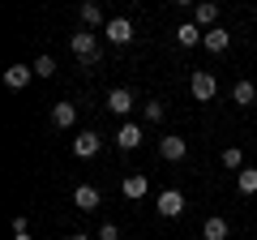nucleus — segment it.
I'll return each mask as SVG.
<instances>
[{
  "label": "nucleus",
  "mask_w": 257,
  "mask_h": 240,
  "mask_svg": "<svg viewBox=\"0 0 257 240\" xmlns=\"http://www.w3.org/2000/svg\"><path fill=\"white\" fill-rule=\"evenodd\" d=\"M99 240H120V227H116V223H103V227H99Z\"/></svg>",
  "instance_id": "5701e85b"
},
{
  "label": "nucleus",
  "mask_w": 257,
  "mask_h": 240,
  "mask_svg": "<svg viewBox=\"0 0 257 240\" xmlns=\"http://www.w3.org/2000/svg\"><path fill=\"white\" fill-rule=\"evenodd\" d=\"M214 22H219V5H210V0H202V5H197V9H193V26L197 30H214Z\"/></svg>",
  "instance_id": "9d476101"
},
{
  "label": "nucleus",
  "mask_w": 257,
  "mask_h": 240,
  "mask_svg": "<svg viewBox=\"0 0 257 240\" xmlns=\"http://www.w3.org/2000/svg\"><path fill=\"white\" fill-rule=\"evenodd\" d=\"M73 120H77V107H73V103H56V107H52V125H56V129H69Z\"/></svg>",
  "instance_id": "2eb2a0df"
},
{
  "label": "nucleus",
  "mask_w": 257,
  "mask_h": 240,
  "mask_svg": "<svg viewBox=\"0 0 257 240\" xmlns=\"http://www.w3.org/2000/svg\"><path fill=\"white\" fill-rule=\"evenodd\" d=\"M146 176L142 172H133V176H124V185H120V193H124V202H138V197H146Z\"/></svg>",
  "instance_id": "1a4fd4ad"
},
{
  "label": "nucleus",
  "mask_w": 257,
  "mask_h": 240,
  "mask_svg": "<svg viewBox=\"0 0 257 240\" xmlns=\"http://www.w3.org/2000/svg\"><path fill=\"white\" fill-rule=\"evenodd\" d=\"M231 103H236V107L257 103V86H253V82H236V86H231Z\"/></svg>",
  "instance_id": "4468645a"
},
{
  "label": "nucleus",
  "mask_w": 257,
  "mask_h": 240,
  "mask_svg": "<svg viewBox=\"0 0 257 240\" xmlns=\"http://www.w3.org/2000/svg\"><path fill=\"white\" fill-rule=\"evenodd\" d=\"M13 236H30V231H26V214H18V219H13Z\"/></svg>",
  "instance_id": "b1692460"
},
{
  "label": "nucleus",
  "mask_w": 257,
  "mask_h": 240,
  "mask_svg": "<svg viewBox=\"0 0 257 240\" xmlns=\"http://www.w3.org/2000/svg\"><path fill=\"white\" fill-rule=\"evenodd\" d=\"M107 39L111 43H133V22L128 18H111L107 22Z\"/></svg>",
  "instance_id": "9b49d317"
},
{
  "label": "nucleus",
  "mask_w": 257,
  "mask_h": 240,
  "mask_svg": "<svg viewBox=\"0 0 257 240\" xmlns=\"http://www.w3.org/2000/svg\"><path fill=\"white\" fill-rule=\"evenodd\" d=\"M189 90H193V99H197V103H210L214 90H219V82H214V73L197 69V73H193V82H189Z\"/></svg>",
  "instance_id": "f03ea898"
},
{
  "label": "nucleus",
  "mask_w": 257,
  "mask_h": 240,
  "mask_svg": "<svg viewBox=\"0 0 257 240\" xmlns=\"http://www.w3.org/2000/svg\"><path fill=\"white\" fill-rule=\"evenodd\" d=\"M223 167H231V172H244V150H240V146H227V150H223Z\"/></svg>",
  "instance_id": "a211bd4d"
},
{
  "label": "nucleus",
  "mask_w": 257,
  "mask_h": 240,
  "mask_svg": "<svg viewBox=\"0 0 257 240\" xmlns=\"http://www.w3.org/2000/svg\"><path fill=\"white\" fill-rule=\"evenodd\" d=\"M133 107H138V99H133L128 90H111L107 94V111H116V116H128Z\"/></svg>",
  "instance_id": "f8f14e48"
},
{
  "label": "nucleus",
  "mask_w": 257,
  "mask_h": 240,
  "mask_svg": "<svg viewBox=\"0 0 257 240\" xmlns=\"http://www.w3.org/2000/svg\"><path fill=\"white\" fill-rule=\"evenodd\" d=\"M142 116H146V125H163V103H146Z\"/></svg>",
  "instance_id": "4be33fe9"
},
{
  "label": "nucleus",
  "mask_w": 257,
  "mask_h": 240,
  "mask_svg": "<svg viewBox=\"0 0 257 240\" xmlns=\"http://www.w3.org/2000/svg\"><path fill=\"white\" fill-rule=\"evenodd\" d=\"M30 77H35V69H26V65H9L5 69V86H9V90H26Z\"/></svg>",
  "instance_id": "0eeeda50"
},
{
  "label": "nucleus",
  "mask_w": 257,
  "mask_h": 240,
  "mask_svg": "<svg viewBox=\"0 0 257 240\" xmlns=\"http://www.w3.org/2000/svg\"><path fill=\"white\" fill-rule=\"evenodd\" d=\"M69 47H73V56H77V60H82L86 69H94V65H99V56H103L99 39H94L90 30H82V35H73V39H69Z\"/></svg>",
  "instance_id": "f257e3e1"
},
{
  "label": "nucleus",
  "mask_w": 257,
  "mask_h": 240,
  "mask_svg": "<svg viewBox=\"0 0 257 240\" xmlns=\"http://www.w3.org/2000/svg\"><path fill=\"white\" fill-rule=\"evenodd\" d=\"M69 240H94V236H86V231H73V236H69Z\"/></svg>",
  "instance_id": "393cba45"
},
{
  "label": "nucleus",
  "mask_w": 257,
  "mask_h": 240,
  "mask_svg": "<svg viewBox=\"0 0 257 240\" xmlns=\"http://www.w3.org/2000/svg\"><path fill=\"white\" fill-rule=\"evenodd\" d=\"M73 202H77V210L94 214V210H99V206H103V193H99V189H94V185H77V189H73Z\"/></svg>",
  "instance_id": "20e7f679"
},
{
  "label": "nucleus",
  "mask_w": 257,
  "mask_h": 240,
  "mask_svg": "<svg viewBox=\"0 0 257 240\" xmlns=\"http://www.w3.org/2000/svg\"><path fill=\"white\" fill-rule=\"evenodd\" d=\"M99 150H103V138H99V133H77V138H73V155H77V159H94Z\"/></svg>",
  "instance_id": "39448f33"
},
{
  "label": "nucleus",
  "mask_w": 257,
  "mask_h": 240,
  "mask_svg": "<svg viewBox=\"0 0 257 240\" xmlns=\"http://www.w3.org/2000/svg\"><path fill=\"white\" fill-rule=\"evenodd\" d=\"M13 240H30V236H13Z\"/></svg>",
  "instance_id": "a878e982"
},
{
  "label": "nucleus",
  "mask_w": 257,
  "mask_h": 240,
  "mask_svg": "<svg viewBox=\"0 0 257 240\" xmlns=\"http://www.w3.org/2000/svg\"><path fill=\"white\" fill-rule=\"evenodd\" d=\"M82 22H86V26H103V9L94 5V0H90V5H82Z\"/></svg>",
  "instance_id": "aec40b11"
},
{
  "label": "nucleus",
  "mask_w": 257,
  "mask_h": 240,
  "mask_svg": "<svg viewBox=\"0 0 257 240\" xmlns=\"http://www.w3.org/2000/svg\"><path fill=\"white\" fill-rule=\"evenodd\" d=\"M206 52H227V43H231V30H223V26H214V30H206Z\"/></svg>",
  "instance_id": "ddd939ff"
},
{
  "label": "nucleus",
  "mask_w": 257,
  "mask_h": 240,
  "mask_svg": "<svg viewBox=\"0 0 257 240\" xmlns=\"http://www.w3.org/2000/svg\"><path fill=\"white\" fill-rule=\"evenodd\" d=\"M197 39H206V35H202V30H197V26H193V22H184V26L176 30V43H180V47H193V43H197Z\"/></svg>",
  "instance_id": "f3484780"
},
{
  "label": "nucleus",
  "mask_w": 257,
  "mask_h": 240,
  "mask_svg": "<svg viewBox=\"0 0 257 240\" xmlns=\"http://www.w3.org/2000/svg\"><path fill=\"white\" fill-rule=\"evenodd\" d=\"M184 155H189L184 138H163V142H159V159H167V163H180Z\"/></svg>",
  "instance_id": "6e6552de"
},
{
  "label": "nucleus",
  "mask_w": 257,
  "mask_h": 240,
  "mask_svg": "<svg viewBox=\"0 0 257 240\" xmlns=\"http://www.w3.org/2000/svg\"><path fill=\"white\" fill-rule=\"evenodd\" d=\"M30 69H35V77H52V73H56V60H52V56H39Z\"/></svg>",
  "instance_id": "412c9836"
},
{
  "label": "nucleus",
  "mask_w": 257,
  "mask_h": 240,
  "mask_svg": "<svg viewBox=\"0 0 257 240\" xmlns=\"http://www.w3.org/2000/svg\"><path fill=\"white\" fill-rule=\"evenodd\" d=\"M236 185H240V193H257V167H244L236 176Z\"/></svg>",
  "instance_id": "6ab92c4d"
},
{
  "label": "nucleus",
  "mask_w": 257,
  "mask_h": 240,
  "mask_svg": "<svg viewBox=\"0 0 257 240\" xmlns=\"http://www.w3.org/2000/svg\"><path fill=\"white\" fill-rule=\"evenodd\" d=\"M227 219H219V214H214V219H206V227H202V240H227Z\"/></svg>",
  "instance_id": "dca6fc26"
},
{
  "label": "nucleus",
  "mask_w": 257,
  "mask_h": 240,
  "mask_svg": "<svg viewBox=\"0 0 257 240\" xmlns=\"http://www.w3.org/2000/svg\"><path fill=\"white\" fill-rule=\"evenodd\" d=\"M155 210H159V219H176V214L184 210V193H180V189H163Z\"/></svg>",
  "instance_id": "7ed1b4c3"
},
{
  "label": "nucleus",
  "mask_w": 257,
  "mask_h": 240,
  "mask_svg": "<svg viewBox=\"0 0 257 240\" xmlns=\"http://www.w3.org/2000/svg\"><path fill=\"white\" fill-rule=\"evenodd\" d=\"M116 146L124 150V155H128V150H138V146H142V129H138V125H133V120H128V125H120V129H116Z\"/></svg>",
  "instance_id": "423d86ee"
}]
</instances>
